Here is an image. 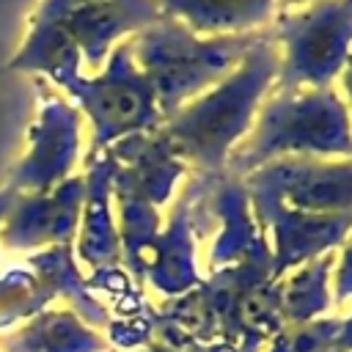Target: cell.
Segmentation results:
<instances>
[{"instance_id": "13", "label": "cell", "mask_w": 352, "mask_h": 352, "mask_svg": "<svg viewBox=\"0 0 352 352\" xmlns=\"http://www.w3.org/2000/svg\"><path fill=\"white\" fill-rule=\"evenodd\" d=\"M110 190H113V160L94 165L85 187V214L80 234V258L96 267L99 272L116 270L121 261V242L110 214Z\"/></svg>"}, {"instance_id": "9", "label": "cell", "mask_w": 352, "mask_h": 352, "mask_svg": "<svg viewBox=\"0 0 352 352\" xmlns=\"http://www.w3.org/2000/svg\"><path fill=\"white\" fill-rule=\"evenodd\" d=\"M206 198L223 223L209 253V272L236 264H272V250L267 245V234L253 217L245 182L228 173L209 179Z\"/></svg>"}, {"instance_id": "20", "label": "cell", "mask_w": 352, "mask_h": 352, "mask_svg": "<svg viewBox=\"0 0 352 352\" xmlns=\"http://www.w3.org/2000/svg\"><path fill=\"white\" fill-rule=\"evenodd\" d=\"M140 352H179V349H173V346H168V344L157 341V344H148V346H143Z\"/></svg>"}, {"instance_id": "7", "label": "cell", "mask_w": 352, "mask_h": 352, "mask_svg": "<svg viewBox=\"0 0 352 352\" xmlns=\"http://www.w3.org/2000/svg\"><path fill=\"white\" fill-rule=\"evenodd\" d=\"M250 209L258 228L272 234V278L280 280L289 270L302 267L311 258L333 253L352 231V217L346 214H308L289 209L272 198L250 195Z\"/></svg>"}, {"instance_id": "12", "label": "cell", "mask_w": 352, "mask_h": 352, "mask_svg": "<svg viewBox=\"0 0 352 352\" xmlns=\"http://www.w3.org/2000/svg\"><path fill=\"white\" fill-rule=\"evenodd\" d=\"M3 352H107V341L74 311H41L0 341Z\"/></svg>"}, {"instance_id": "21", "label": "cell", "mask_w": 352, "mask_h": 352, "mask_svg": "<svg viewBox=\"0 0 352 352\" xmlns=\"http://www.w3.org/2000/svg\"><path fill=\"white\" fill-rule=\"evenodd\" d=\"M305 3H311V0H278V11H289V8H297Z\"/></svg>"}, {"instance_id": "1", "label": "cell", "mask_w": 352, "mask_h": 352, "mask_svg": "<svg viewBox=\"0 0 352 352\" xmlns=\"http://www.w3.org/2000/svg\"><path fill=\"white\" fill-rule=\"evenodd\" d=\"M275 80L278 47L264 30L220 82L165 118L160 135L192 176L217 179L226 173L231 151L250 132L261 102L275 88Z\"/></svg>"}, {"instance_id": "6", "label": "cell", "mask_w": 352, "mask_h": 352, "mask_svg": "<svg viewBox=\"0 0 352 352\" xmlns=\"http://www.w3.org/2000/svg\"><path fill=\"white\" fill-rule=\"evenodd\" d=\"M242 182L250 195L297 212L352 217V157H286L261 165Z\"/></svg>"}, {"instance_id": "14", "label": "cell", "mask_w": 352, "mask_h": 352, "mask_svg": "<svg viewBox=\"0 0 352 352\" xmlns=\"http://www.w3.org/2000/svg\"><path fill=\"white\" fill-rule=\"evenodd\" d=\"M336 256L324 253L319 258L305 261L297 267L294 275L280 280V314L286 324H305L314 322L316 314L330 308V272Z\"/></svg>"}, {"instance_id": "16", "label": "cell", "mask_w": 352, "mask_h": 352, "mask_svg": "<svg viewBox=\"0 0 352 352\" xmlns=\"http://www.w3.org/2000/svg\"><path fill=\"white\" fill-rule=\"evenodd\" d=\"M341 319H314L305 324H286L267 352H327L336 346Z\"/></svg>"}, {"instance_id": "3", "label": "cell", "mask_w": 352, "mask_h": 352, "mask_svg": "<svg viewBox=\"0 0 352 352\" xmlns=\"http://www.w3.org/2000/svg\"><path fill=\"white\" fill-rule=\"evenodd\" d=\"M261 33L198 36L165 14L140 30L132 41V55L154 91L162 121L220 82L261 38Z\"/></svg>"}, {"instance_id": "15", "label": "cell", "mask_w": 352, "mask_h": 352, "mask_svg": "<svg viewBox=\"0 0 352 352\" xmlns=\"http://www.w3.org/2000/svg\"><path fill=\"white\" fill-rule=\"evenodd\" d=\"M52 294L44 280L30 272H8L0 278V327H8L19 319H30L47 308Z\"/></svg>"}, {"instance_id": "4", "label": "cell", "mask_w": 352, "mask_h": 352, "mask_svg": "<svg viewBox=\"0 0 352 352\" xmlns=\"http://www.w3.org/2000/svg\"><path fill=\"white\" fill-rule=\"evenodd\" d=\"M267 36L278 47V88H327L352 55V0L278 11Z\"/></svg>"}, {"instance_id": "18", "label": "cell", "mask_w": 352, "mask_h": 352, "mask_svg": "<svg viewBox=\"0 0 352 352\" xmlns=\"http://www.w3.org/2000/svg\"><path fill=\"white\" fill-rule=\"evenodd\" d=\"M338 80H341V99H344V104H346V110H349V121H352V55L346 58V63H344Z\"/></svg>"}, {"instance_id": "10", "label": "cell", "mask_w": 352, "mask_h": 352, "mask_svg": "<svg viewBox=\"0 0 352 352\" xmlns=\"http://www.w3.org/2000/svg\"><path fill=\"white\" fill-rule=\"evenodd\" d=\"M85 187L80 179L63 184L52 198L22 204L6 223L3 242L8 248L66 245L77 228Z\"/></svg>"}, {"instance_id": "22", "label": "cell", "mask_w": 352, "mask_h": 352, "mask_svg": "<svg viewBox=\"0 0 352 352\" xmlns=\"http://www.w3.org/2000/svg\"><path fill=\"white\" fill-rule=\"evenodd\" d=\"M3 212H6V198L0 195V217H3Z\"/></svg>"}, {"instance_id": "5", "label": "cell", "mask_w": 352, "mask_h": 352, "mask_svg": "<svg viewBox=\"0 0 352 352\" xmlns=\"http://www.w3.org/2000/svg\"><path fill=\"white\" fill-rule=\"evenodd\" d=\"M72 91L80 96L82 107L94 121L96 148L113 146L138 132H154L162 124L154 91L135 63L132 41L118 44L99 77H72Z\"/></svg>"}, {"instance_id": "17", "label": "cell", "mask_w": 352, "mask_h": 352, "mask_svg": "<svg viewBox=\"0 0 352 352\" xmlns=\"http://www.w3.org/2000/svg\"><path fill=\"white\" fill-rule=\"evenodd\" d=\"M336 302H344L352 297V231L341 242V258L336 264V278H333V294Z\"/></svg>"}, {"instance_id": "8", "label": "cell", "mask_w": 352, "mask_h": 352, "mask_svg": "<svg viewBox=\"0 0 352 352\" xmlns=\"http://www.w3.org/2000/svg\"><path fill=\"white\" fill-rule=\"evenodd\" d=\"M204 176H192L190 187L179 195L168 217V226L157 231L146 253L143 278H148L151 286L162 292L168 300L187 294L204 280L195 270V206L204 195Z\"/></svg>"}, {"instance_id": "19", "label": "cell", "mask_w": 352, "mask_h": 352, "mask_svg": "<svg viewBox=\"0 0 352 352\" xmlns=\"http://www.w3.org/2000/svg\"><path fill=\"white\" fill-rule=\"evenodd\" d=\"M336 349L352 352V314H349V319H341V333L336 338Z\"/></svg>"}, {"instance_id": "2", "label": "cell", "mask_w": 352, "mask_h": 352, "mask_svg": "<svg viewBox=\"0 0 352 352\" xmlns=\"http://www.w3.org/2000/svg\"><path fill=\"white\" fill-rule=\"evenodd\" d=\"M286 157H352V121L341 94L327 88H272L250 132L231 151L226 173L245 179Z\"/></svg>"}, {"instance_id": "11", "label": "cell", "mask_w": 352, "mask_h": 352, "mask_svg": "<svg viewBox=\"0 0 352 352\" xmlns=\"http://www.w3.org/2000/svg\"><path fill=\"white\" fill-rule=\"evenodd\" d=\"M165 16L198 36L261 33L278 14V0H157Z\"/></svg>"}]
</instances>
